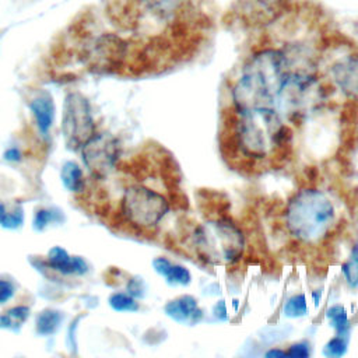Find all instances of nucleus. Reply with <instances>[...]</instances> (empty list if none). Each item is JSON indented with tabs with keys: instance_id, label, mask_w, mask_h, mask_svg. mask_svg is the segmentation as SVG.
Here are the masks:
<instances>
[{
	"instance_id": "1",
	"label": "nucleus",
	"mask_w": 358,
	"mask_h": 358,
	"mask_svg": "<svg viewBox=\"0 0 358 358\" xmlns=\"http://www.w3.org/2000/svg\"><path fill=\"white\" fill-rule=\"evenodd\" d=\"M291 145V129L275 108L235 110L224 123L222 148L238 162L259 165L280 158Z\"/></svg>"
},
{
	"instance_id": "2",
	"label": "nucleus",
	"mask_w": 358,
	"mask_h": 358,
	"mask_svg": "<svg viewBox=\"0 0 358 358\" xmlns=\"http://www.w3.org/2000/svg\"><path fill=\"white\" fill-rule=\"evenodd\" d=\"M291 71L288 55L277 48H263L242 67L232 88V109L253 110L275 108L280 92Z\"/></svg>"
},
{
	"instance_id": "3",
	"label": "nucleus",
	"mask_w": 358,
	"mask_h": 358,
	"mask_svg": "<svg viewBox=\"0 0 358 358\" xmlns=\"http://www.w3.org/2000/svg\"><path fill=\"white\" fill-rule=\"evenodd\" d=\"M284 222L294 239L303 245H317L324 242L336 227V206L323 190L303 187L289 199Z\"/></svg>"
},
{
	"instance_id": "4",
	"label": "nucleus",
	"mask_w": 358,
	"mask_h": 358,
	"mask_svg": "<svg viewBox=\"0 0 358 358\" xmlns=\"http://www.w3.org/2000/svg\"><path fill=\"white\" fill-rule=\"evenodd\" d=\"M169 199L138 182L127 186L117 204L119 220L137 234H151L169 211Z\"/></svg>"
},
{
	"instance_id": "5",
	"label": "nucleus",
	"mask_w": 358,
	"mask_h": 358,
	"mask_svg": "<svg viewBox=\"0 0 358 358\" xmlns=\"http://www.w3.org/2000/svg\"><path fill=\"white\" fill-rule=\"evenodd\" d=\"M193 243L200 259L208 263H235L245 252V235L228 218H217L199 225Z\"/></svg>"
},
{
	"instance_id": "6",
	"label": "nucleus",
	"mask_w": 358,
	"mask_h": 358,
	"mask_svg": "<svg viewBox=\"0 0 358 358\" xmlns=\"http://www.w3.org/2000/svg\"><path fill=\"white\" fill-rule=\"evenodd\" d=\"M62 130L69 148L77 150L95 134V123L88 101L77 92H71L64 99Z\"/></svg>"
},
{
	"instance_id": "7",
	"label": "nucleus",
	"mask_w": 358,
	"mask_h": 358,
	"mask_svg": "<svg viewBox=\"0 0 358 358\" xmlns=\"http://www.w3.org/2000/svg\"><path fill=\"white\" fill-rule=\"evenodd\" d=\"M119 147L109 134H94L83 145V161L96 179H103L117 164Z\"/></svg>"
},
{
	"instance_id": "8",
	"label": "nucleus",
	"mask_w": 358,
	"mask_h": 358,
	"mask_svg": "<svg viewBox=\"0 0 358 358\" xmlns=\"http://www.w3.org/2000/svg\"><path fill=\"white\" fill-rule=\"evenodd\" d=\"M336 87L350 99L358 101V52L348 53L330 67Z\"/></svg>"
},
{
	"instance_id": "9",
	"label": "nucleus",
	"mask_w": 358,
	"mask_h": 358,
	"mask_svg": "<svg viewBox=\"0 0 358 358\" xmlns=\"http://www.w3.org/2000/svg\"><path fill=\"white\" fill-rule=\"evenodd\" d=\"M49 266L63 274H84L87 271V264L83 259L77 256H70L63 248L55 246L48 253Z\"/></svg>"
},
{
	"instance_id": "10",
	"label": "nucleus",
	"mask_w": 358,
	"mask_h": 358,
	"mask_svg": "<svg viewBox=\"0 0 358 358\" xmlns=\"http://www.w3.org/2000/svg\"><path fill=\"white\" fill-rule=\"evenodd\" d=\"M165 312L169 317H172L179 323H194L201 316V312L197 308L196 299L189 295L171 301L165 306Z\"/></svg>"
},
{
	"instance_id": "11",
	"label": "nucleus",
	"mask_w": 358,
	"mask_h": 358,
	"mask_svg": "<svg viewBox=\"0 0 358 358\" xmlns=\"http://www.w3.org/2000/svg\"><path fill=\"white\" fill-rule=\"evenodd\" d=\"M141 10L154 18L169 20L176 17L187 0H137Z\"/></svg>"
},
{
	"instance_id": "12",
	"label": "nucleus",
	"mask_w": 358,
	"mask_h": 358,
	"mask_svg": "<svg viewBox=\"0 0 358 358\" xmlns=\"http://www.w3.org/2000/svg\"><path fill=\"white\" fill-rule=\"evenodd\" d=\"M29 108L35 116L39 130L42 133H46L48 129L52 126L53 115H55L52 96H49L48 94H42L29 102Z\"/></svg>"
},
{
	"instance_id": "13",
	"label": "nucleus",
	"mask_w": 358,
	"mask_h": 358,
	"mask_svg": "<svg viewBox=\"0 0 358 358\" xmlns=\"http://www.w3.org/2000/svg\"><path fill=\"white\" fill-rule=\"evenodd\" d=\"M154 268L157 273H159L161 275L166 277L168 282L171 284H182V285H187L190 282V273L187 271L186 267L183 266H178V264H172L169 260L164 259V257H158L152 262Z\"/></svg>"
},
{
	"instance_id": "14",
	"label": "nucleus",
	"mask_w": 358,
	"mask_h": 358,
	"mask_svg": "<svg viewBox=\"0 0 358 358\" xmlns=\"http://www.w3.org/2000/svg\"><path fill=\"white\" fill-rule=\"evenodd\" d=\"M62 180L63 185L71 192H83L85 187L84 173L81 168L73 161L64 162L62 168Z\"/></svg>"
},
{
	"instance_id": "15",
	"label": "nucleus",
	"mask_w": 358,
	"mask_h": 358,
	"mask_svg": "<svg viewBox=\"0 0 358 358\" xmlns=\"http://www.w3.org/2000/svg\"><path fill=\"white\" fill-rule=\"evenodd\" d=\"M62 322V315L57 310L46 309L36 317V331L42 336L53 334Z\"/></svg>"
},
{
	"instance_id": "16",
	"label": "nucleus",
	"mask_w": 358,
	"mask_h": 358,
	"mask_svg": "<svg viewBox=\"0 0 358 358\" xmlns=\"http://www.w3.org/2000/svg\"><path fill=\"white\" fill-rule=\"evenodd\" d=\"M28 316H29V309L27 306L11 308L7 312L0 315V327L15 330L27 320Z\"/></svg>"
},
{
	"instance_id": "17",
	"label": "nucleus",
	"mask_w": 358,
	"mask_h": 358,
	"mask_svg": "<svg viewBox=\"0 0 358 358\" xmlns=\"http://www.w3.org/2000/svg\"><path fill=\"white\" fill-rule=\"evenodd\" d=\"M24 221V214H22V208L17 204L13 206H4L3 203H0V225L4 228H18L21 227Z\"/></svg>"
},
{
	"instance_id": "18",
	"label": "nucleus",
	"mask_w": 358,
	"mask_h": 358,
	"mask_svg": "<svg viewBox=\"0 0 358 358\" xmlns=\"http://www.w3.org/2000/svg\"><path fill=\"white\" fill-rule=\"evenodd\" d=\"M306 312H308V305L303 294L292 295L284 305V313L288 317H299L306 315Z\"/></svg>"
},
{
	"instance_id": "19",
	"label": "nucleus",
	"mask_w": 358,
	"mask_h": 358,
	"mask_svg": "<svg viewBox=\"0 0 358 358\" xmlns=\"http://www.w3.org/2000/svg\"><path fill=\"white\" fill-rule=\"evenodd\" d=\"M327 317L331 326L337 330L338 334H343L348 329V317L345 309L341 305H334L327 310Z\"/></svg>"
},
{
	"instance_id": "20",
	"label": "nucleus",
	"mask_w": 358,
	"mask_h": 358,
	"mask_svg": "<svg viewBox=\"0 0 358 358\" xmlns=\"http://www.w3.org/2000/svg\"><path fill=\"white\" fill-rule=\"evenodd\" d=\"M343 274L351 288L358 285V249H354L348 260L343 264Z\"/></svg>"
},
{
	"instance_id": "21",
	"label": "nucleus",
	"mask_w": 358,
	"mask_h": 358,
	"mask_svg": "<svg viewBox=\"0 0 358 358\" xmlns=\"http://www.w3.org/2000/svg\"><path fill=\"white\" fill-rule=\"evenodd\" d=\"M109 305L112 306V309L115 310H129V312H133V310H137L138 309V303L129 295H124V294H120V292H116L113 295H110L109 298Z\"/></svg>"
},
{
	"instance_id": "22",
	"label": "nucleus",
	"mask_w": 358,
	"mask_h": 358,
	"mask_svg": "<svg viewBox=\"0 0 358 358\" xmlns=\"http://www.w3.org/2000/svg\"><path fill=\"white\" fill-rule=\"evenodd\" d=\"M347 351V341L343 334L333 337L323 348V354L327 357H341Z\"/></svg>"
},
{
	"instance_id": "23",
	"label": "nucleus",
	"mask_w": 358,
	"mask_h": 358,
	"mask_svg": "<svg viewBox=\"0 0 358 358\" xmlns=\"http://www.w3.org/2000/svg\"><path fill=\"white\" fill-rule=\"evenodd\" d=\"M53 220V213L49 210H39L34 218V228L36 231L43 229Z\"/></svg>"
},
{
	"instance_id": "24",
	"label": "nucleus",
	"mask_w": 358,
	"mask_h": 358,
	"mask_svg": "<svg viewBox=\"0 0 358 358\" xmlns=\"http://www.w3.org/2000/svg\"><path fill=\"white\" fill-rule=\"evenodd\" d=\"M287 357H296V358H306L309 357V347L306 343H296L287 350Z\"/></svg>"
},
{
	"instance_id": "25",
	"label": "nucleus",
	"mask_w": 358,
	"mask_h": 358,
	"mask_svg": "<svg viewBox=\"0 0 358 358\" xmlns=\"http://www.w3.org/2000/svg\"><path fill=\"white\" fill-rule=\"evenodd\" d=\"M14 294V287L10 281L0 280V303L7 302Z\"/></svg>"
},
{
	"instance_id": "26",
	"label": "nucleus",
	"mask_w": 358,
	"mask_h": 358,
	"mask_svg": "<svg viewBox=\"0 0 358 358\" xmlns=\"http://www.w3.org/2000/svg\"><path fill=\"white\" fill-rule=\"evenodd\" d=\"M4 158L8 161H18L20 159V151L17 148H10L6 151Z\"/></svg>"
},
{
	"instance_id": "27",
	"label": "nucleus",
	"mask_w": 358,
	"mask_h": 358,
	"mask_svg": "<svg viewBox=\"0 0 358 358\" xmlns=\"http://www.w3.org/2000/svg\"><path fill=\"white\" fill-rule=\"evenodd\" d=\"M266 357H275V358H280V357H282V358H285L287 357V351H284V350H280V348H273V350H268L266 354H264Z\"/></svg>"
}]
</instances>
